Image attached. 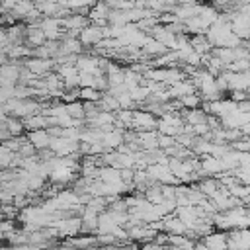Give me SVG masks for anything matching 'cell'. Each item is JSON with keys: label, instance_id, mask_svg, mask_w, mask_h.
<instances>
[{"label": "cell", "instance_id": "obj_1", "mask_svg": "<svg viewBox=\"0 0 250 250\" xmlns=\"http://www.w3.org/2000/svg\"><path fill=\"white\" fill-rule=\"evenodd\" d=\"M39 107L41 104L31 100V98H25V100H20V98H12L4 104V109L8 113V117H16V119H27L35 113H39Z\"/></svg>", "mask_w": 250, "mask_h": 250}, {"label": "cell", "instance_id": "obj_2", "mask_svg": "<svg viewBox=\"0 0 250 250\" xmlns=\"http://www.w3.org/2000/svg\"><path fill=\"white\" fill-rule=\"evenodd\" d=\"M184 127H186V123H184L182 115H178L176 111L164 113L156 121V131L160 135H168V137H174V139L184 133Z\"/></svg>", "mask_w": 250, "mask_h": 250}, {"label": "cell", "instance_id": "obj_3", "mask_svg": "<svg viewBox=\"0 0 250 250\" xmlns=\"http://www.w3.org/2000/svg\"><path fill=\"white\" fill-rule=\"evenodd\" d=\"M145 172L152 184H160V186H178L180 184L174 178V174L170 172L168 164H148L145 168Z\"/></svg>", "mask_w": 250, "mask_h": 250}, {"label": "cell", "instance_id": "obj_4", "mask_svg": "<svg viewBox=\"0 0 250 250\" xmlns=\"http://www.w3.org/2000/svg\"><path fill=\"white\" fill-rule=\"evenodd\" d=\"M223 14H227V18H229L232 33H234L242 43L250 41V18L238 14L236 10H232V12H223Z\"/></svg>", "mask_w": 250, "mask_h": 250}, {"label": "cell", "instance_id": "obj_5", "mask_svg": "<svg viewBox=\"0 0 250 250\" xmlns=\"http://www.w3.org/2000/svg\"><path fill=\"white\" fill-rule=\"evenodd\" d=\"M76 68L80 74H105L104 72V59L96 55H78L74 61Z\"/></svg>", "mask_w": 250, "mask_h": 250}, {"label": "cell", "instance_id": "obj_6", "mask_svg": "<svg viewBox=\"0 0 250 250\" xmlns=\"http://www.w3.org/2000/svg\"><path fill=\"white\" fill-rule=\"evenodd\" d=\"M80 148V143L76 141H68L64 137H51V145H49V150L53 156H59V158H64V156H74Z\"/></svg>", "mask_w": 250, "mask_h": 250}, {"label": "cell", "instance_id": "obj_7", "mask_svg": "<svg viewBox=\"0 0 250 250\" xmlns=\"http://www.w3.org/2000/svg\"><path fill=\"white\" fill-rule=\"evenodd\" d=\"M37 25L45 33L47 41H61L66 35L62 29V18H41L37 21Z\"/></svg>", "mask_w": 250, "mask_h": 250}, {"label": "cell", "instance_id": "obj_8", "mask_svg": "<svg viewBox=\"0 0 250 250\" xmlns=\"http://www.w3.org/2000/svg\"><path fill=\"white\" fill-rule=\"evenodd\" d=\"M156 117L154 113L146 111V109H133V117H131V129H135V133L141 131H156Z\"/></svg>", "mask_w": 250, "mask_h": 250}, {"label": "cell", "instance_id": "obj_9", "mask_svg": "<svg viewBox=\"0 0 250 250\" xmlns=\"http://www.w3.org/2000/svg\"><path fill=\"white\" fill-rule=\"evenodd\" d=\"M55 68H57L59 78L62 80L64 90H74V88H78V76H80V72H78V68H76V64H74V62L57 64Z\"/></svg>", "mask_w": 250, "mask_h": 250}, {"label": "cell", "instance_id": "obj_10", "mask_svg": "<svg viewBox=\"0 0 250 250\" xmlns=\"http://www.w3.org/2000/svg\"><path fill=\"white\" fill-rule=\"evenodd\" d=\"M227 242H229V250H250V227L229 230Z\"/></svg>", "mask_w": 250, "mask_h": 250}, {"label": "cell", "instance_id": "obj_11", "mask_svg": "<svg viewBox=\"0 0 250 250\" xmlns=\"http://www.w3.org/2000/svg\"><path fill=\"white\" fill-rule=\"evenodd\" d=\"M90 23V20H88V16H84V14H68V16H64L62 18V29H64V33L66 35H74V37H78V33L86 27Z\"/></svg>", "mask_w": 250, "mask_h": 250}, {"label": "cell", "instance_id": "obj_12", "mask_svg": "<svg viewBox=\"0 0 250 250\" xmlns=\"http://www.w3.org/2000/svg\"><path fill=\"white\" fill-rule=\"evenodd\" d=\"M25 70H29L33 76H47L53 68H55V61L51 59H41V57H29L25 59V64H23Z\"/></svg>", "mask_w": 250, "mask_h": 250}, {"label": "cell", "instance_id": "obj_13", "mask_svg": "<svg viewBox=\"0 0 250 250\" xmlns=\"http://www.w3.org/2000/svg\"><path fill=\"white\" fill-rule=\"evenodd\" d=\"M104 37V27L100 25H94V23H88L80 33H78V41L82 43V47H96Z\"/></svg>", "mask_w": 250, "mask_h": 250}, {"label": "cell", "instance_id": "obj_14", "mask_svg": "<svg viewBox=\"0 0 250 250\" xmlns=\"http://www.w3.org/2000/svg\"><path fill=\"white\" fill-rule=\"evenodd\" d=\"M225 170H223V166H221V160L217 158V156H201L199 158V174H203V176H207V178H217V176H221Z\"/></svg>", "mask_w": 250, "mask_h": 250}, {"label": "cell", "instance_id": "obj_15", "mask_svg": "<svg viewBox=\"0 0 250 250\" xmlns=\"http://www.w3.org/2000/svg\"><path fill=\"white\" fill-rule=\"evenodd\" d=\"M109 12H111V10H109V6H107L104 0H98V2L90 8V12H88V20H90V23L104 27V25H107Z\"/></svg>", "mask_w": 250, "mask_h": 250}, {"label": "cell", "instance_id": "obj_16", "mask_svg": "<svg viewBox=\"0 0 250 250\" xmlns=\"http://www.w3.org/2000/svg\"><path fill=\"white\" fill-rule=\"evenodd\" d=\"M125 143V131L119 127H111L109 131H104V139L102 145L105 150H117L121 145Z\"/></svg>", "mask_w": 250, "mask_h": 250}, {"label": "cell", "instance_id": "obj_17", "mask_svg": "<svg viewBox=\"0 0 250 250\" xmlns=\"http://www.w3.org/2000/svg\"><path fill=\"white\" fill-rule=\"evenodd\" d=\"M199 242H203L205 246H209L211 250H229V242H227V230H211L209 234H205Z\"/></svg>", "mask_w": 250, "mask_h": 250}, {"label": "cell", "instance_id": "obj_18", "mask_svg": "<svg viewBox=\"0 0 250 250\" xmlns=\"http://www.w3.org/2000/svg\"><path fill=\"white\" fill-rule=\"evenodd\" d=\"M25 139L31 143V146H33L35 150H39V152H41V150H49V145H51V135H49V131H47V129L29 131Z\"/></svg>", "mask_w": 250, "mask_h": 250}, {"label": "cell", "instance_id": "obj_19", "mask_svg": "<svg viewBox=\"0 0 250 250\" xmlns=\"http://www.w3.org/2000/svg\"><path fill=\"white\" fill-rule=\"evenodd\" d=\"M166 92H168V98H170V100H182L184 96L193 94L195 88H193V82H191V80H186V78H184V80H180V82L168 86Z\"/></svg>", "mask_w": 250, "mask_h": 250}, {"label": "cell", "instance_id": "obj_20", "mask_svg": "<svg viewBox=\"0 0 250 250\" xmlns=\"http://www.w3.org/2000/svg\"><path fill=\"white\" fill-rule=\"evenodd\" d=\"M25 41H27L29 49H37L47 41V37H45V33L41 31V27L37 23H31V25L25 27Z\"/></svg>", "mask_w": 250, "mask_h": 250}, {"label": "cell", "instance_id": "obj_21", "mask_svg": "<svg viewBox=\"0 0 250 250\" xmlns=\"http://www.w3.org/2000/svg\"><path fill=\"white\" fill-rule=\"evenodd\" d=\"M166 51H168V49H166V47H164V45H162L160 41H156L154 37H150V35L146 37L145 45L141 47V53H143L145 57H148V59H150V57H152V59H156V57L164 55Z\"/></svg>", "mask_w": 250, "mask_h": 250}, {"label": "cell", "instance_id": "obj_22", "mask_svg": "<svg viewBox=\"0 0 250 250\" xmlns=\"http://www.w3.org/2000/svg\"><path fill=\"white\" fill-rule=\"evenodd\" d=\"M223 186L219 184V180L217 178H203L199 184H197V189L201 191V195L203 197H207V199H211L219 189H221Z\"/></svg>", "mask_w": 250, "mask_h": 250}, {"label": "cell", "instance_id": "obj_23", "mask_svg": "<svg viewBox=\"0 0 250 250\" xmlns=\"http://www.w3.org/2000/svg\"><path fill=\"white\" fill-rule=\"evenodd\" d=\"M23 127L27 131H37V129H49V117L45 113H35L27 119H23Z\"/></svg>", "mask_w": 250, "mask_h": 250}, {"label": "cell", "instance_id": "obj_24", "mask_svg": "<svg viewBox=\"0 0 250 250\" xmlns=\"http://www.w3.org/2000/svg\"><path fill=\"white\" fill-rule=\"evenodd\" d=\"M98 0H66V8L72 12V14H84L88 16L90 8L96 4Z\"/></svg>", "mask_w": 250, "mask_h": 250}, {"label": "cell", "instance_id": "obj_25", "mask_svg": "<svg viewBox=\"0 0 250 250\" xmlns=\"http://www.w3.org/2000/svg\"><path fill=\"white\" fill-rule=\"evenodd\" d=\"M66 105V113L74 119V121H82L86 119V109H84V104L78 100V102H72V104H64Z\"/></svg>", "mask_w": 250, "mask_h": 250}, {"label": "cell", "instance_id": "obj_26", "mask_svg": "<svg viewBox=\"0 0 250 250\" xmlns=\"http://www.w3.org/2000/svg\"><path fill=\"white\" fill-rule=\"evenodd\" d=\"M102 94L104 92H98L96 88H80L78 98H80L82 104H98V100H100Z\"/></svg>", "mask_w": 250, "mask_h": 250}, {"label": "cell", "instance_id": "obj_27", "mask_svg": "<svg viewBox=\"0 0 250 250\" xmlns=\"http://www.w3.org/2000/svg\"><path fill=\"white\" fill-rule=\"evenodd\" d=\"M14 158H16V152L8 150L2 143H0V170H6L10 166H14Z\"/></svg>", "mask_w": 250, "mask_h": 250}, {"label": "cell", "instance_id": "obj_28", "mask_svg": "<svg viewBox=\"0 0 250 250\" xmlns=\"http://www.w3.org/2000/svg\"><path fill=\"white\" fill-rule=\"evenodd\" d=\"M180 102V105L184 107V109H197L199 107V104H201V98H199V94L197 92H193V94H188V96H184L182 100H178Z\"/></svg>", "mask_w": 250, "mask_h": 250}, {"label": "cell", "instance_id": "obj_29", "mask_svg": "<svg viewBox=\"0 0 250 250\" xmlns=\"http://www.w3.org/2000/svg\"><path fill=\"white\" fill-rule=\"evenodd\" d=\"M230 96V100L232 102H236V104H240V102H244V100H248V94L246 92H240V90H232V92H229Z\"/></svg>", "mask_w": 250, "mask_h": 250}, {"label": "cell", "instance_id": "obj_30", "mask_svg": "<svg viewBox=\"0 0 250 250\" xmlns=\"http://www.w3.org/2000/svg\"><path fill=\"white\" fill-rule=\"evenodd\" d=\"M20 2H23V0H0V4H2V8H4L6 12H12Z\"/></svg>", "mask_w": 250, "mask_h": 250}, {"label": "cell", "instance_id": "obj_31", "mask_svg": "<svg viewBox=\"0 0 250 250\" xmlns=\"http://www.w3.org/2000/svg\"><path fill=\"white\" fill-rule=\"evenodd\" d=\"M236 12L242 14V16H246V18H250V4H240V6H236Z\"/></svg>", "mask_w": 250, "mask_h": 250}, {"label": "cell", "instance_id": "obj_32", "mask_svg": "<svg viewBox=\"0 0 250 250\" xmlns=\"http://www.w3.org/2000/svg\"><path fill=\"white\" fill-rule=\"evenodd\" d=\"M193 250H211V248H209V246H205L203 242H199V240H197V242H195V248H193Z\"/></svg>", "mask_w": 250, "mask_h": 250}, {"label": "cell", "instance_id": "obj_33", "mask_svg": "<svg viewBox=\"0 0 250 250\" xmlns=\"http://www.w3.org/2000/svg\"><path fill=\"white\" fill-rule=\"evenodd\" d=\"M8 117V113H6V109H4V105H0V121H4Z\"/></svg>", "mask_w": 250, "mask_h": 250}, {"label": "cell", "instance_id": "obj_34", "mask_svg": "<svg viewBox=\"0 0 250 250\" xmlns=\"http://www.w3.org/2000/svg\"><path fill=\"white\" fill-rule=\"evenodd\" d=\"M236 4L240 6V4H250V0H236Z\"/></svg>", "mask_w": 250, "mask_h": 250}, {"label": "cell", "instance_id": "obj_35", "mask_svg": "<svg viewBox=\"0 0 250 250\" xmlns=\"http://www.w3.org/2000/svg\"><path fill=\"white\" fill-rule=\"evenodd\" d=\"M33 4H41V2H47V0H31Z\"/></svg>", "mask_w": 250, "mask_h": 250}, {"label": "cell", "instance_id": "obj_36", "mask_svg": "<svg viewBox=\"0 0 250 250\" xmlns=\"http://www.w3.org/2000/svg\"><path fill=\"white\" fill-rule=\"evenodd\" d=\"M168 250H180V248H172V246H170V248H168Z\"/></svg>", "mask_w": 250, "mask_h": 250}]
</instances>
